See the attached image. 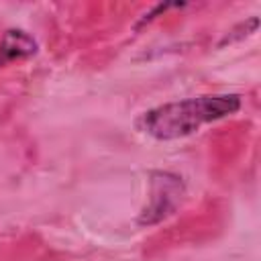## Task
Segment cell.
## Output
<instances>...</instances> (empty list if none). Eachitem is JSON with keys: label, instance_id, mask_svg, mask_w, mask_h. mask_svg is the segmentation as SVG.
<instances>
[{"label": "cell", "instance_id": "2", "mask_svg": "<svg viewBox=\"0 0 261 261\" xmlns=\"http://www.w3.org/2000/svg\"><path fill=\"white\" fill-rule=\"evenodd\" d=\"M181 192H184L181 177L167 173V171L153 173V194H157V196L151 198V204H149V208H145L139 222L141 224H155L161 218H165L167 214H171Z\"/></svg>", "mask_w": 261, "mask_h": 261}, {"label": "cell", "instance_id": "1", "mask_svg": "<svg viewBox=\"0 0 261 261\" xmlns=\"http://www.w3.org/2000/svg\"><path fill=\"white\" fill-rule=\"evenodd\" d=\"M241 104V96L237 94H210L186 98L179 102H167L141 114V118L137 120V128L153 139L173 141L196 133L202 124L234 114Z\"/></svg>", "mask_w": 261, "mask_h": 261}, {"label": "cell", "instance_id": "3", "mask_svg": "<svg viewBox=\"0 0 261 261\" xmlns=\"http://www.w3.org/2000/svg\"><path fill=\"white\" fill-rule=\"evenodd\" d=\"M37 53V43L33 37H29L24 31H6L0 43V63L14 61L20 57H29Z\"/></svg>", "mask_w": 261, "mask_h": 261}]
</instances>
